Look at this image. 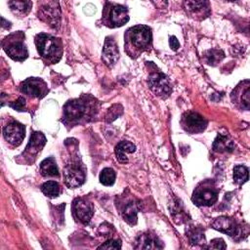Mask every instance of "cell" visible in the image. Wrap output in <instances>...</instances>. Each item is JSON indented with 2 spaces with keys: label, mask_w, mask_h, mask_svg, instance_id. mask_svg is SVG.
I'll list each match as a JSON object with an SVG mask.
<instances>
[{
  "label": "cell",
  "mask_w": 250,
  "mask_h": 250,
  "mask_svg": "<svg viewBox=\"0 0 250 250\" xmlns=\"http://www.w3.org/2000/svg\"><path fill=\"white\" fill-rule=\"evenodd\" d=\"M98 110L99 102L91 95H82L77 99L68 101L63 105L61 121L67 128L83 125L92 121Z\"/></svg>",
  "instance_id": "1"
},
{
  "label": "cell",
  "mask_w": 250,
  "mask_h": 250,
  "mask_svg": "<svg viewBox=\"0 0 250 250\" xmlns=\"http://www.w3.org/2000/svg\"><path fill=\"white\" fill-rule=\"evenodd\" d=\"M152 45L151 28L147 25L138 24L128 28L124 33V51L132 58H139L148 51Z\"/></svg>",
  "instance_id": "2"
},
{
  "label": "cell",
  "mask_w": 250,
  "mask_h": 250,
  "mask_svg": "<svg viewBox=\"0 0 250 250\" xmlns=\"http://www.w3.org/2000/svg\"><path fill=\"white\" fill-rule=\"evenodd\" d=\"M34 43L38 54L46 63L54 64L62 59L63 47L61 38L47 33H39L35 36Z\"/></svg>",
  "instance_id": "3"
},
{
  "label": "cell",
  "mask_w": 250,
  "mask_h": 250,
  "mask_svg": "<svg viewBox=\"0 0 250 250\" xmlns=\"http://www.w3.org/2000/svg\"><path fill=\"white\" fill-rule=\"evenodd\" d=\"M101 21L104 25L109 28L120 27L129 21L128 9L121 4L106 1L104 6Z\"/></svg>",
  "instance_id": "4"
},
{
  "label": "cell",
  "mask_w": 250,
  "mask_h": 250,
  "mask_svg": "<svg viewBox=\"0 0 250 250\" xmlns=\"http://www.w3.org/2000/svg\"><path fill=\"white\" fill-rule=\"evenodd\" d=\"M2 46L6 54L14 61L23 62L28 57L22 31H17L6 36L2 41Z\"/></svg>",
  "instance_id": "5"
},
{
  "label": "cell",
  "mask_w": 250,
  "mask_h": 250,
  "mask_svg": "<svg viewBox=\"0 0 250 250\" xmlns=\"http://www.w3.org/2000/svg\"><path fill=\"white\" fill-rule=\"evenodd\" d=\"M218 188L211 180L200 183L194 189L191 200L197 206H210L217 201Z\"/></svg>",
  "instance_id": "6"
},
{
  "label": "cell",
  "mask_w": 250,
  "mask_h": 250,
  "mask_svg": "<svg viewBox=\"0 0 250 250\" xmlns=\"http://www.w3.org/2000/svg\"><path fill=\"white\" fill-rule=\"evenodd\" d=\"M46 144L45 136L38 131H33L30 135L29 142L25 146V149L20 155L23 160V163L30 164L33 163L38 155V153L42 150Z\"/></svg>",
  "instance_id": "7"
},
{
  "label": "cell",
  "mask_w": 250,
  "mask_h": 250,
  "mask_svg": "<svg viewBox=\"0 0 250 250\" xmlns=\"http://www.w3.org/2000/svg\"><path fill=\"white\" fill-rule=\"evenodd\" d=\"M147 84L150 90L162 99L169 97L172 92V86L169 78L160 71L150 73L147 78Z\"/></svg>",
  "instance_id": "8"
},
{
  "label": "cell",
  "mask_w": 250,
  "mask_h": 250,
  "mask_svg": "<svg viewBox=\"0 0 250 250\" xmlns=\"http://www.w3.org/2000/svg\"><path fill=\"white\" fill-rule=\"evenodd\" d=\"M20 90L22 94L31 99H42L49 91L47 83L43 79L37 77H29L25 79L21 84Z\"/></svg>",
  "instance_id": "9"
},
{
  "label": "cell",
  "mask_w": 250,
  "mask_h": 250,
  "mask_svg": "<svg viewBox=\"0 0 250 250\" xmlns=\"http://www.w3.org/2000/svg\"><path fill=\"white\" fill-rule=\"evenodd\" d=\"M63 178L65 185L70 188H76L82 186L86 180V174L82 164H79L77 161L67 164L63 170Z\"/></svg>",
  "instance_id": "10"
},
{
  "label": "cell",
  "mask_w": 250,
  "mask_h": 250,
  "mask_svg": "<svg viewBox=\"0 0 250 250\" xmlns=\"http://www.w3.org/2000/svg\"><path fill=\"white\" fill-rule=\"evenodd\" d=\"M37 15L41 21L55 27L57 24H59L61 19V9L59 3L54 1L41 2L38 6Z\"/></svg>",
  "instance_id": "11"
},
{
  "label": "cell",
  "mask_w": 250,
  "mask_h": 250,
  "mask_svg": "<svg viewBox=\"0 0 250 250\" xmlns=\"http://www.w3.org/2000/svg\"><path fill=\"white\" fill-rule=\"evenodd\" d=\"M181 125L185 131L190 134H199L207 127V120L194 111H188L183 114Z\"/></svg>",
  "instance_id": "12"
},
{
  "label": "cell",
  "mask_w": 250,
  "mask_h": 250,
  "mask_svg": "<svg viewBox=\"0 0 250 250\" xmlns=\"http://www.w3.org/2000/svg\"><path fill=\"white\" fill-rule=\"evenodd\" d=\"M72 213L76 220L83 225H87L94 215L93 204L85 198H76L72 203Z\"/></svg>",
  "instance_id": "13"
},
{
  "label": "cell",
  "mask_w": 250,
  "mask_h": 250,
  "mask_svg": "<svg viewBox=\"0 0 250 250\" xmlns=\"http://www.w3.org/2000/svg\"><path fill=\"white\" fill-rule=\"evenodd\" d=\"M24 133L25 127L17 121H12L3 128L4 139L12 146H18L21 144L25 136Z\"/></svg>",
  "instance_id": "14"
},
{
  "label": "cell",
  "mask_w": 250,
  "mask_h": 250,
  "mask_svg": "<svg viewBox=\"0 0 250 250\" xmlns=\"http://www.w3.org/2000/svg\"><path fill=\"white\" fill-rule=\"evenodd\" d=\"M249 80H244L240 82L235 89L232 91L230 98L233 104H235L239 108L249 109L250 105V88Z\"/></svg>",
  "instance_id": "15"
},
{
  "label": "cell",
  "mask_w": 250,
  "mask_h": 250,
  "mask_svg": "<svg viewBox=\"0 0 250 250\" xmlns=\"http://www.w3.org/2000/svg\"><path fill=\"white\" fill-rule=\"evenodd\" d=\"M184 7L187 13L196 20H202L209 16L210 7L207 1H185Z\"/></svg>",
  "instance_id": "16"
},
{
  "label": "cell",
  "mask_w": 250,
  "mask_h": 250,
  "mask_svg": "<svg viewBox=\"0 0 250 250\" xmlns=\"http://www.w3.org/2000/svg\"><path fill=\"white\" fill-rule=\"evenodd\" d=\"M118 59L119 51L115 41L111 37H106L102 53V60L104 63L108 67H112L117 62Z\"/></svg>",
  "instance_id": "17"
},
{
  "label": "cell",
  "mask_w": 250,
  "mask_h": 250,
  "mask_svg": "<svg viewBox=\"0 0 250 250\" xmlns=\"http://www.w3.org/2000/svg\"><path fill=\"white\" fill-rule=\"evenodd\" d=\"M212 227L222 232H225L227 234H229V236H234L237 233L238 230V226L236 225L235 221L231 218L229 217H219L217 218L213 224Z\"/></svg>",
  "instance_id": "18"
},
{
  "label": "cell",
  "mask_w": 250,
  "mask_h": 250,
  "mask_svg": "<svg viewBox=\"0 0 250 250\" xmlns=\"http://www.w3.org/2000/svg\"><path fill=\"white\" fill-rule=\"evenodd\" d=\"M162 247L157 236L149 232L141 233L136 239V249H158Z\"/></svg>",
  "instance_id": "19"
},
{
  "label": "cell",
  "mask_w": 250,
  "mask_h": 250,
  "mask_svg": "<svg viewBox=\"0 0 250 250\" xmlns=\"http://www.w3.org/2000/svg\"><path fill=\"white\" fill-rule=\"evenodd\" d=\"M136 150V146L128 141H122L115 146V155L120 163L128 162V153H133Z\"/></svg>",
  "instance_id": "20"
},
{
  "label": "cell",
  "mask_w": 250,
  "mask_h": 250,
  "mask_svg": "<svg viewBox=\"0 0 250 250\" xmlns=\"http://www.w3.org/2000/svg\"><path fill=\"white\" fill-rule=\"evenodd\" d=\"M138 205L133 200H130L123 205L121 208V216L124 221H126L130 225H135L137 223V213H138Z\"/></svg>",
  "instance_id": "21"
},
{
  "label": "cell",
  "mask_w": 250,
  "mask_h": 250,
  "mask_svg": "<svg viewBox=\"0 0 250 250\" xmlns=\"http://www.w3.org/2000/svg\"><path fill=\"white\" fill-rule=\"evenodd\" d=\"M40 173L44 177H59V169L54 157L45 158L40 163Z\"/></svg>",
  "instance_id": "22"
},
{
  "label": "cell",
  "mask_w": 250,
  "mask_h": 250,
  "mask_svg": "<svg viewBox=\"0 0 250 250\" xmlns=\"http://www.w3.org/2000/svg\"><path fill=\"white\" fill-rule=\"evenodd\" d=\"M8 5L11 11L19 16V17H25L31 10L32 2L31 1H9Z\"/></svg>",
  "instance_id": "23"
},
{
  "label": "cell",
  "mask_w": 250,
  "mask_h": 250,
  "mask_svg": "<svg viewBox=\"0 0 250 250\" xmlns=\"http://www.w3.org/2000/svg\"><path fill=\"white\" fill-rule=\"evenodd\" d=\"M213 148L216 151H230L233 148V144L230 140H229L226 136L219 135L213 144Z\"/></svg>",
  "instance_id": "24"
},
{
  "label": "cell",
  "mask_w": 250,
  "mask_h": 250,
  "mask_svg": "<svg viewBox=\"0 0 250 250\" xmlns=\"http://www.w3.org/2000/svg\"><path fill=\"white\" fill-rule=\"evenodd\" d=\"M41 190L42 192L50 197V198H54V197H57L59 196L60 194V186L57 182L55 181H47L45 182L42 186H41Z\"/></svg>",
  "instance_id": "25"
},
{
  "label": "cell",
  "mask_w": 250,
  "mask_h": 250,
  "mask_svg": "<svg viewBox=\"0 0 250 250\" xmlns=\"http://www.w3.org/2000/svg\"><path fill=\"white\" fill-rule=\"evenodd\" d=\"M225 57V54L223 51L218 49H211L204 53V60L206 63L211 65H216L218 62H220Z\"/></svg>",
  "instance_id": "26"
},
{
  "label": "cell",
  "mask_w": 250,
  "mask_h": 250,
  "mask_svg": "<svg viewBox=\"0 0 250 250\" xmlns=\"http://www.w3.org/2000/svg\"><path fill=\"white\" fill-rule=\"evenodd\" d=\"M233 180L236 184L242 185L248 180V168L244 165H236L233 168Z\"/></svg>",
  "instance_id": "27"
},
{
  "label": "cell",
  "mask_w": 250,
  "mask_h": 250,
  "mask_svg": "<svg viewBox=\"0 0 250 250\" xmlns=\"http://www.w3.org/2000/svg\"><path fill=\"white\" fill-rule=\"evenodd\" d=\"M100 182L104 186H112L115 182V172L111 168H104L100 174Z\"/></svg>",
  "instance_id": "28"
},
{
  "label": "cell",
  "mask_w": 250,
  "mask_h": 250,
  "mask_svg": "<svg viewBox=\"0 0 250 250\" xmlns=\"http://www.w3.org/2000/svg\"><path fill=\"white\" fill-rule=\"evenodd\" d=\"M120 105L119 104H114L111 108H109L107 114H106V120L107 121H112L114 119H116L119 115L122 114V106L118 109Z\"/></svg>",
  "instance_id": "29"
},
{
  "label": "cell",
  "mask_w": 250,
  "mask_h": 250,
  "mask_svg": "<svg viewBox=\"0 0 250 250\" xmlns=\"http://www.w3.org/2000/svg\"><path fill=\"white\" fill-rule=\"evenodd\" d=\"M120 248H121V242L119 239H109L98 247V249H120Z\"/></svg>",
  "instance_id": "30"
},
{
  "label": "cell",
  "mask_w": 250,
  "mask_h": 250,
  "mask_svg": "<svg viewBox=\"0 0 250 250\" xmlns=\"http://www.w3.org/2000/svg\"><path fill=\"white\" fill-rule=\"evenodd\" d=\"M204 247L208 248V249H226L227 248V246L222 238H215L209 243V245L204 246Z\"/></svg>",
  "instance_id": "31"
},
{
  "label": "cell",
  "mask_w": 250,
  "mask_h": 250,
  "mask_svg": "<svg viewBox=\"0 0 250 250\" xmlns=\"http://www.w3.org/2000/svg\"><path fill=\"white\" fill-rule=\"evenodd\" d=\"M190 240L193 244H202L205 242V236L204 233H202L201 231L195 230L193 233H191L190 235Z\"/></svg>",
  "instance_id": "32"
},
{
  "label": "cell",
  "mask_w": 250,
  "mask_h": 250,
  "mask_svg": "<svg viewBox=\"0 0 250 250\" xmlns=\"http://www.w3.org/2000/svg\"><path fill=\"white\" fill-rule=\"evenodd\" d=\"M10 106H12L14 109L19 110V111L24 110V107H25V100H24V98L20 97L16 102L10 104Z\"/></svg>",
  "instance_id": "33"
},
{
  "label": "cell",
  "mask_w": 250,
  "mask_h": 250,
  "mask_svg": "<svg viewBox=\"0 0 250 250\" xmlns=\"http://www.w3.org/2000/svg\"><path fill=\"white\" fill-rule=\"evenodd\" d=\"M169 44H170V47L172 50L174 51H177L179 48H180V43L178 41V39L176 38V36H171L170 39H169Z\"/></svg>",
  "instance_id": "34"
}]
</instances>
